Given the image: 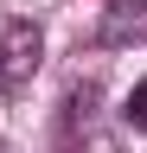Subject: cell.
Masks as SVG:
<instances>
[{"mask_svg": "<svg viewBox=\"0 0 147 153\" xmlns=\"http://www.w3.org/2000/svg\"><path fill=\"white\" fill-rule=\"evenodd\" d=\"M45 64V32L32 19H7L0 26V89H26Z\"/></svg>", "mask_w": 147, "mask_h": 153, "instance_id": "1", "label": "cell"}, {"mask_svg": "<svg viewBox=\"0 0 147 153\" xmlns=\"http://www.w3.org/2000/svg\"><path fill=\"white\" fill-rule=\"evenodd\" d=\"M122 121L147 134V76H141V83H134V89H128V102H122Z\"/></svg>", "mask_w": 147, "mask_h": 153, "instance_id": "4", "label": "cell"}, {"mask_svg": "<svg viewBox=\"0 0 147 153\" xmlns=\"http://www.w3.org/2000/svg\"><path fill=\"white\" fill-rule=\"evenodd\" d=\"M96 115V83H77L64 96V134H77V121H90Z\"/></svg>", "mask_w": 147, "mask_h": 153, "instance_id": "3", "label": "cell"}, {"mask_svg": "<svg viewBox=\"0 0 147 153\" xmlns=\"http://www.w3.org/2000/svg\"><path fill=\"white\" fill-rule=\"evenodd\" d=\"M77 153H122V147H115V140H109V134H90V140H83Z\"/></svg>", "mask_w": 147, "mask_h": 153, "instance_id": "5", "label": "cell"}, {"mask_svg": "<svg viewBox=\"0 0 147 153\" xmlns=\"http://www.w3.org/2000/svg\"><path fill=\"white\" fill-rule=\"evenodd\" d=\"M115 7H147V0H115Z\"/></svg>", "mask_w": 147, "mask_h": 153, "instance_id": "6", "label": "cell"}, {"mask_svg": "<svg viewBox=\"0 0 147 153\" xmlns=\"http://www.w3.org/2000/svg\"><path fill=\"white\" fill-rule=\"evenodd\" d=\"M102 45H128V38H147V7H109L102 19Z\"/></svg>", "mask_w": 147, "mask_h": 153, "instance_id": "2", "label": "cell"}]
</instances>
